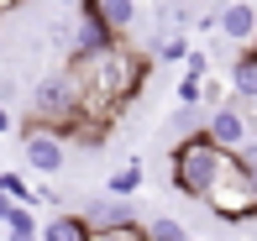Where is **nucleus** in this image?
I'll return each instance as SVG.
<instances>
[{"instance_id":"obj_12","label":"nucleus","mask_w":257,"mask_h":241,"mask_svg":"<svg viewBox=\"0 0 257 241\" xmlns=\"http://www.w3.org/2000/svg\"><path fill=\"white\" fill-rule=\"evenodd\" d=\"M42 241H89V225L79 215H53L42 220Z\"/></svg>"},{"instance_id":"obj_20","label":"nucleus","mask_w":257,"mask_h":241,"mask_svg":"<svg viewBox=\"0 0 257 241\" xmlns=\"http://www.w3.org/2000/svg\"><path fill=\"white\" fill-rule=\"evenodd\" d=\"M247 53H252V58H257V42H252V48H247Z\"/></svg>"},{"instance_id":"obj_5","label":"nucleus","mask_w":257,"mask_h":241,"mask_svg":"<svg viewBox=\"0 0 257 241\" xmlns=\"http://www.w3.org/2000/svg\"><path fill=\"white\" fill-rule=\"evenodd\" d=\"M21 157H27V168H32V173L58 178V173L68 168V142L53 131V126L27 121V126H21Z\"/></svg>"},{"instance_id":"obj_11","label":"nucleus","mask_w":257,"mask_h":241,"mask_svg":"<svg viewBox=\"0 0 257 241\" xmlns=\"http://www.w3.org/2000/svg\"><path fill=\"white\" fill-rule=\"evenodd\" d=\"M142 183H147V168H142V163L132 157V163H121V168H115L110 178H105V189H110L115 199H126V194H137Z\"/></svg>"},{"instance_id":"obj_9","label":"nucleus","mask_w":257,"mask_h":241,"mask_svg":"<svg viewBox=\"0 0 257 241\" xmlns=\"http://www.w3.org/2000/svg\"><path fill=\"white\" fill-rule=\"evenodd\" d=\"M231 95H236V105H257V58L252 53H241L236 68H231Z\"/></svg>"},{"instance_id":"obj_3","label":"nucleus","mask_w":257,"mask_h":241,"mask_svg":"<svg viewBox=\"0 0 257 241\" xmlns=\"http://www.w3.org/2000/svg\"><path fill=\"white\" fill-rule=\"evenodd\" d=\"M27 116L37 126H53L58 136L68 142V131H74L79 121V105H74V79H68V68H48V74H37V84H32L27 95Z\"/></svg>"},{"instance_id":"obj_2","label":"nucleus","mask_w":257,"mask_h":241,"mask_svg":"<svg viewBox=\"0 0 257 241\" xmlns=\"http://www.w3.org/2000/svg\"><path fill=\"white\" fill-rule=\"evenodd\" d=\"M236 163H241V152L220 147L215 136L200 126V131H189V136H184V142L168 152V183L179 189V199H194V204H200Z\"/></svg>"},{"instance_id":"obj_1","label":"nucleus","mask_w":257,"mask_h":241,"mask_svg":"<svg viewBox=\"0 0 257 241\" xmlns=\"http://www.w3.org/2000/svg\"><path fill=\"white\" fill-rule=\"evenodd\" d=\"M63 68L74 79V105H79L68 147H100L115 131V121L126 116V105L142 100L147 79H153V53H142L126 37H115L100 53H74Z\"/></svg>"},{"instance_id":"obj_18","label":"nucleus","mask_w":257,"mask_h":241,"mask_svg":"<svg viewBox=\"0 0 257 241\" xmlns=\"http://www.w3.org/2000/svg\"><path fill=\"white\" fill-rule=\"evenodd\" d=\"M21 6V0H0V16H6V11H16Z\"/></svg>"},{"instance_id":"obj_6","label":"nucleus","mask_w":257,"mask_h":241,"mask_svg":"<svg viewBox=\"0 0 257 241\" xmlns=\"http://www.w3.org/2000/svg\"><path fill=\"white\" fill-rule=\"evenodd\" d=\"M205 131L215 136L220 147L241 152L247 136H252V121H247V110H241V105H220V110H205Z\"/></svg>"},{"instance_id":"obj_15","label":"nucleus","mask_w":257,"mask_h":241,"mask_svg":"<svg viewBox=\"0 0 257 241\" xmlns=\"http://www.w3.org/2000/svg\"><path fill=\"white\" fill-rule=\"evenodd\" d=\"M89 241H153V236L142 220H132V225H100V231H89Z\"/></svg>"},{"instance_id":"obj_8","label":"nucleus","mask_w":257,"mask_h":241,"mask_svg":"<svg viewBox=\"0 0 257 241\" xmlns=\"http://www.w3.org/2000/svg\"><path fill=\"white\" fill-rule=\"evenodd\" d=\"M79 220L89 225V231H100V225H132L137 220V210H132V199H89L84 210H79Z\"/></svg>"},{"instance_id":"obj_7","label":"nucleus","mask_w":257,"mask_h":241,"mask_svg":"<svg viewBox=\"0 0 257 241\" xmlns=\"http://www.w3.org/2000/svg\"><path fill=\"white\" fill-rule=\"evenodd\" d=\"M220 37H226L231 48L247 53L257 42V6H247V0H226V6H220Z\"/></svg>"},{"instance_id":"obj_17","label":"nucleus","mask_w":257,"mask_h":241,"mask_svg":"<svg viewBox=\"0 0 257 241\" xmlns=\"http://www.w3.org/2000/svg\"><path fill=\"white\" fill-rule=\"evenodd\" d=\"M6 241H42V231H6Z\"/></svg>"},{"instance_id":"obj_14","label":"nucleus","mask_w":257,"mask_h":241,"mask_svg":"<svg viewBox=\"0 0 257 241\" xmlns=\"http://www.w3.org/2000/svg\"><path fill=\"white\" fill-rule=\"evenodd\" d=\"M147 236L153 241H189V225L179 220V215H153V220H142Z\"/></svg>"},{"instance_id":"obj_16","label":"nucleus","mask_w":257,"mask_h":241,"mask_svg":"<svg viewBox=\"0 0 257 241\" xmlns=\"http://www.w3.org/2000/svg\"><path fill=\"white\" fill-rule=\"evenodd\" d=\"M11 126H16V116H11V105H6V100H0V136H6Z\"/></svg>"},{"instance_id":"obj_19","label":"nucleus","mask_w":257,"mask_h":241,"mask_svg":"<svg viewBox=\"0 0 257 241\" xmlns=\"http://www.w3.org/2000/svg\"><path fill=\"white\" fill-rule=\"evenodd\" d=\"M58 6H84V0H58Z\"/></svg>"},{"instance_id":"obj_13","label":"nucleus","mask_w":257,"mask_h":241,"mask_svg":"<svg viewBox=\"0 0 257 241\" xmlns=\"http://www.w3.org/2000/svg\"><path fill=\"white\" fill-rule=\"evenodd\" d=\"M184 58H189V37L184 32H163L153 48V63H184Z\"/></svg>"},{"instance_id":"obj_4","label":"nucleus","mask_w":257,"mask_h":241,"mask_svg":"<svg viewBox=\"0 0 257 241\" xmlns=\"http://www.w3.org/2000/svg\"><path fill=\"white\" fill-rule=\"evenodd\" d=\"M200 204L215 215V220H226V225H247V220H257V189H252V173L236 163Z\"/></svg>"},{"instance_id":"obj_10","label":"nucleus","mask_w":257,"mask_h":241,"mask_svg":"<svg viewBox=\"0 0 257 241\" xmlns=\"http://www.w3.org/2000/svg\"><path fill=\"white\" fill-rule=\"evenodd\" d=\"M95 6H100L105 27H110L115 37H126V32L137 27V0H95Z\"/></svg>"},{"instance_id":"obj_21","label":"nucleus","mask_w":257,"mask_h":241,"mask_svg":"<svg viewBox=\"0 0 257 241\" xmlns=\"http://www.w3.org/2000/svg\"><path fill=\"white\" fill-rule=\"evenodd\" d=\"M252 189H257V173H252Z\"/></svg>"}]
</instances>
